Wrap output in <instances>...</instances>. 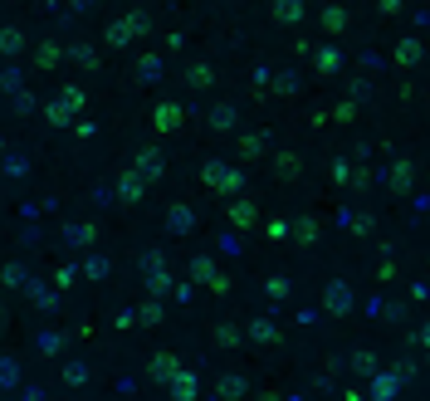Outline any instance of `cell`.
Here are the masks:
<instances>
[{
  "mask_svg": "<svg viewBox=\"0 0 430 401\" xmlns=\"http://www.w3.org/2000/svg\"><path fill=\"white\" fill-rule=\"evenodd\" d=\"M201 182H205L215 196H235V191L245 186V171L230 166V162H221V157H210V162L201 166Z\"/></svg>",
  "mask_w": 430,
  "mask_h": 401,
  "instance_id": "1",
  "label": "cell"
},
{
  "mask_svg": "<svg viewBox=\"0 0 430 401\" xmlns=\"http://www.w3.org/2000/svg\"><path fill=\"white\" fill-rule=\"evenodd\" d=\"M186 123V108L181 103H161L156 113H152V133H176Z\"/></svg>",
  "mask_w": 430,
  "mask_h": 401,
  "instance_id": "2",
  "label": "cell"
},
{
  "mask_svg": "<svg viewBox=\"0 0 430 401\" xmlns=\"http://www.w3.org/2000/svg\"><path fill=\"white\" fill-rule=\"evenodd\" d=\"M79 108H83V93L79 88H64L59 98H54V108H49V123H69Z\"/></svg>",
  "mask_w": 430,
  "mask_h": 401,
  "instance_id": "3",
  "label": "cell"
},
{
  "mask_svg": "<svg viewBox=\"0 0 430 401\" xmlns=\"http://www.w3.org/2000/svg\"><path fill=\"white\" fill-rule=\"evenodd\" d=\"M322 309H328V313H347L352 309V289H347L342 279H333L328 289H322Z\"/></svg>",
  "mask_w": 430,
  "mask_h": 401,
  "instance_id": "4",
  "label": "cell"
},
{
  "mask_svg": "<svg viewBox=\"0 0 430 401\" xmlns=\"http://www.w3.org/2000/svg\"><path fill=\"white\" fill-rule=\"evenodd\" d=\"M176 377H181V362H176L172 353H156V358H152V382H161V387H172Z\"/></svg>",
  "mask_w": 430,
  "mask_h": 401,
  "instance_id": "5",
  "label": "cell"
},
{
  "mask_svg": "<svg viewBox=\"0 0 430 401\" xmlns=\"http://www.w3.org/2000/svg\"><path fill=\"white\" fill-rule=\"evenodd\" d=\"M420 54H425V39H416V35H411V39H401V44H396V54H391V59H396L401 69H411V64L420 59Z\"/></svg>",
  "mask_w": 430,
  "mask_h": 401,
  "instance_id": "6",
  "label": "cell"
},
{
  "mask_svg": "<svg viewBox=\"0 0 430 401\" xmlns=\"http://www.w3.org/2000/svg\"><path fill=\"white\" fill-rule=\"evenodd\" d=\"M396 387H401V377H396V372H376V377H371V396H376V401H391V396H396Z\"/></svg>",
  "mask_w": 430,
  "mask_h": 401,
  "instance_id": "7",
  "label": "cell"
},
{
  "mask_svg": "<svg viewBox=\"0 0 430 401\" xmlns=\"http://www.w3.org/2000/svg\"><path fill=\"white\" fill-rule=\"evenodd\" d=\"M191 225H196V215H191V206H181V201H176V206L167 211V231H176V235H186V231H191Z\"/></svg>",
  "mask_w": 430,
  "mask_h": 401,
  "instance_id": "8",
  "label": "cell"
},
{
  "mask_svg": "<svg viewBox=\"0 0 430 401\" xmlns=\"http://www.w3.org/2000/svg\"><path fill=\"white\" fill-rule=\"evenodd\" d=\"M69 59H74L79 69H98V49L83 44V39H74V44H69Z\"/></svg>",
  "mask_w": 430,
  "mask_h": 401,
  "instance_id": "9",
  "label": "cell"
},
{
  "mask_svg": "<svg viewBox=\"0 0 430 401\" xmlns=\"http://www.w3.org/2000/svg\"><path fill=\"white\" fill-rule=\"evenodd\" d=\"M142 182H147L142 171H123V182H118V196H123V201H137V196H142Z\"/></svg>",
  "mask_w": 430,
  "mask_h": 401,
  "instance_id": "10",
  "label": "cell"
},
{
  "mask_svg": "<svg viewBox=\"0 0 430 401\" xmlns=\"http://www.w3.org/2000/svg\"><path fill=\"white\" fill-rule=\"evenodd\" d=\"M196 387H201V382H196V372H181V377L172 382V396H176V401H191V396H196Z\"/></svg>",
  "mask_w": 430,
  "mask_h": 401,
  "instance_id": "11",
  "label": "cell"
},
{
  "mask_svg": "<svg viewBox=\"0 0 430 401\" xmlns=\"http://www.w3.org/2000/svg\"><path fill=\"white\" fill-rule=\"evenodd\" d=\"M411 177H416V166L411 162H396L391 166V191H411Z\"/></svg>",
  "mask_w": 430,
  "mask_h": 401,
  "instance_id": "12",
  "label": "cell"
},
{
  "mask_svg": "<svg viewBox=\"0 0 430 401\" xmlns=\"http://www.w3.org/2000/svg\"><path fill=\"white\" fill-rule=\"evenodd\" d=\"M137 171H142L147 182H161V157H156V152H142V157H137Z\"/></svg>",
  "mask_w": 430,
  "mask_h": 401,
  "instance_id": "13",
  "label": "cell"
},
{
  "mask_svg": "<svg viewBox=\"0 0 430 401\" xmlns=\"http://www.w3.org/2000/svg\"><path fill=\"white\" fill-rule=\"evenodd\" d=\"M342 69V54L328 44V49H318V74H338Z\"/></svg>",
  "mask_w": 430,
  "mask_h": 401,
  "instance_id": "14",
  "label": "cell"
},
{
  "mask_svg": "<svg viewBox=\"0 0 430 401\" xmlns=\"http://www.w3.org/2000/svg\"><path fill=\"white\" fill-rule=\"evenodd\" d=\"M322 25H328V35H342L347 30V10L342 6H328V10H322Z\"/></svg>",
  "mask_w": 430,
  "mask_h": 401,
  "instance_id": "15",
  "label": "cell"
},
{
  "mask_svg": "<svg viewBox=\"0 0 430 401\" xmlns=\"http://www.w3.org/2000/svg\"><path fill=\"white\" fill-rule=\"evenodd\" d=\"M25 294H30V299H34L39 309H54V304H59V299H54V289H44V284H34V279L25 284Z\"/></svg>",
  "mask_w": 430,
  "mask_h": 401,
  "instance_id": "16",
  "label": "cell"
},
{
  "mask_svg": "<svg viewBox=\"0 0 430 401\" xmlns=\"http://www.w3.org/2000/svg\"><path fill=\"white\" fill-rule=\"evenodd\" d=\"M274 15H279L284 25H289V20H298V15H303V0H274Z\"/></svg>",
  "mask_w": 430,
  "mask_h": 401,
  "instance_id": "17",
  "label": "cell"
},
{
  "mask_svg": "<svg viewBox=\"0 0 430 401\" xmlns=\"http://www.w3.org/2000/svg\"><path fill=\"white\" fill-rule=\"evenodd\" d=\"M210 128H215V133H225V128H235V108H225V103H221V108L210 113Z\"/></svg>",
  "mask_w": 430,
  "mask_h": 401,
  "instance_id": "18",
  "label": "cell"
},
{
  "mask_svg": "<svg viewBox=\"0 0 430 401\" xmlns=\"http://www.w3.org/2000/svg\"><path fill=\"white\" fill-rule=\"evenodd\" d=\"M230 220L235 225H254V201H235L230 206Z\"/></svg>",
  "mask_w": 430,
  "mask_h": 401,
  "instance_id": "19",
  "label": "cell"
},
{
  "mask_svg": "<svg viewBox=\"0 0 430 401\" xmlns=\"http://www.w3.org/2000/svg\"><path fill=\"white\" fill-rule=\"evenodd\" d=\"M215 342H221V348H235V342H240V328H235V323H221V328H215Z\"/></svg>",
  "mask_w": 430,
  "mask_h": 401,
  "instance_id": "20",
  "label": "cell"
},
{
  "mask_svg": "<svg viewBox=\"0 0 430 401\" xmlns=\"http://www.w3.org/2000/svg\"><path fill=\"white\" fill-rule=\"evenodd\" d=\"M127 39H132L127 20H118V25H108V44H113V49H118V44H127Z\"/></svg>",
  "mask_w": 430,
  "mask_h": 401,
  "instance_id": "21",
  "label": "cell"
},
{
  "mask_svg": "<svg viewBox=\"0 0 430 401\" xmlns=\"http://www.w3.org/2000/svg\"><path fill=\"white\" fill-rule=\"evenodd\" d=\"M20 49H25V30L10 25V30H6V54H20Z\"/></svg>",
  "mask_w": 430,
  "mask_h": 401,
  "instance_id": "22",
  "label": "cell"
},
{
  "mask_svg": "<svg viewBox=\"0 0 430 401\" xmlns=\"http://www.w3.org/2000/svg\"><path fill=\"white\" fill-rule=\"evenodd\" d=\"M64 235H69V245H88L93 240V225H69Z\"/></svg>",
  "mask_w": 430,
  "mask_h": 401,
  "instance_id": "23",
  "label": "cell"
},
{
  "mask_svg": "<svg viewBox=\"0 0 430 401\" xmlns=\"http://www.w3.org/2000/svg\"><path fill=\"white\" fill-rule=\"evenodd\" d=\"M249 333H254V342H274V323H264V318H254Z\"/></svg>",
  "mask_w": 430,
  "mask_h": 401,
  "instance_id": "24",
  "label": "cell"
},
{
  "mask_svg": "<svg viewBox=\"0 0 430 401\" xmlns=\"http://www.w3.org/2000/svg\"><path fill=\"white\" fill-rule=\"evenodd\" d=\"M191 84H196V88H205V84H215V69H205V64H196V69H191Z\"/></svg>",
  "mask_w": 430,
  "mask_h": 401,
  "instance_id": "25",
  "label": "cell"
},
{
  "mask_svg": "<svg viewBox=\"0 0 430 401\" xmlns=\"http://www.w3.org/2000/svg\"><path fill=\"white\" fill-rule=\"evenodd\" d=\"M127 30H132V35H147L152 25H147V15H142V10H132V15H127Z\"/></svg>",
  "mask_w": 430,
  "mask_h": 401,
  "instance_id": "26",
  "label": "cell"
},
{
  "mask_svg": "<svg viewBox=\"0 0 430 401\" xmlns=\"http://www.w3.org/2000/svg\"><path fill=\"white\" fill-rule=\"evenodd\" d=\"M83 269H88V279H103V274H108V260H103V255H93Z\"/></svg>",
  "mask_w": 430,
  "mask_h": 401,
  "instance_id": "27",
  "label": "cell"
},
{
  "mask_svg": "<svg viewBox=\"0 0 430 401\" xmlns=\"http://www.w3.org/2000/svg\"><path fill=\"white\" fill-rule=\"evenodd\" d=\"M264 289H269V294H279V299H284V294H289V279H284V274H274V279H269V284H264Z\"/></svg>",
  "mask_w": 430,
  "mask_h": 401,
  "instance_id": "28",
  "label": "cell"
},
{
  "mask_svg": "<svg viewBox=\"0 0 430 401\" xmlns=\"http://www.w3.org/2000/svg\"><path fill=\"white\" fill-rule=\"evenodd\" d=\"M59 342H64L59 333H39V348H44V353H59Z\"/></svg>",
  "mask_w": 430,
  "mask_h": 401,
  "instance_id": "29",
  "label": "cell"
},
{
  "mask_svg": "<svg viewBox=\"0 0 430 401\" xmlns=\"http://www.w3.org/2000/svg\"><path fill=\"white\" fill-rule=\"evenodd\" d=\"M142 64V79H156L161 74V59H152V54H147V59H137Z\"/></svg>",
  "mask_w": 430,
  "mask_h": 401,
  "instance_id": "30",
  "label": "cell"
},
{
  "mask_svg": "<svg viewBox=\"0 0 430 401\" xmlns=\"http://www.w3.org/2000/svg\"><path fill=\"white\" fill-rule=\"evenodd\" d=\"M0 382H6V387L20 382V362H15V358H6V377H0Z\"/></svg>",
  "mask_w": 430,
  "mask_h": 401,
  "instance_id": "31",
  "label": "cell"
},
{
  "mask_svg": "<svg viewBox=\"0 0 430 401\" xmlns=\"http://www.w3.org/2000/svg\"><path fill=\"white\" fill-rule=\"evenodd\" d=\"M54 59H59V44H39V64H44V69H49V64H54Z\"/></svg>",
  "mask_w": 430,
  "mask_h": 401,
  "instance_id": "32",
  "label": "cell"
},
{
  "mask_svg": "<svg viewBox=\"0 0 430 401\" xmlns=\"http://www.w3.org/2000/svg\"><path fill=\"white\" fill-rule=\"evenodd\" d=\"M221 396H245V382H240V377H235V382L225 377V382H221Z\"/></svg>",
  "mask_w": 430,
  "mask_h": 401,
  "instance_id": "33",
  "label": "cell"
},
{
  "mask_svg": "<svg viewBox=\"0 0 430 401\" xmlns=\"http://www.w3.org/2000/svg\"><path fill=\"white\" fill-rule=\"evenodd\" d=\"M259 142H264V137H245V142H240V152H245V157H259V152H264Z\"/></svg>",
  "mask_w": 430,
  "mask_h": 401,
  "instance_id": "34",
  "label": "cell"
},
{
  "mask_svg": "<svg viewBox=\"0 0 430 401\" xmlns=\"http://www.w3.org/2000/svg\"><path fill=\"white\" fill-rule=\"evenodd\" d=\"M352 367H357V372H376V358H371V353H357V362H352Z\"/></svg>",
  "mask_w": 430,
  "mask_h": 401,
  "instance_id": "35",
  "label": "cell"
},
{
  "mask_svg": "<svg viewBox=\"0 0 430 401\" xmlns=\"http://www.w3.org/2000/svg\"><path fill=\"white\" fill-rule=\"evenodd\" d=\"M6 284H25V264H10L6 269Z\"/></svg>",
  "mask_w": 430,
  "mask_h": 401,
  "instance_id": "36",
  "label": "cell"
},
{
  "mask_svg": "<svg viewBox=\"0 0 430 401\" xmlns=\"http://www.w3.org/2000/svg\"><path fill=\"white\" fill-rule=\"evenodd\" d=\"M401 6H406V0H382V6H376V10H382V15H396Z\"/></svg>",
  "mask_w": 430,
  "mask_h": 401,
  "instance_id": "37",
  "label": "cell"
}]
</instances>
